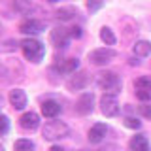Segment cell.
<instances>
[{
    "mask_svg": "<svg viewBox=\"0 0 151 151\" xmlns=\"http://www.w3.org/2000/svg\"><path fill=\"white\" fill-rule=\"evenodd\" d=\"M60 111H63V108H60V104L55 102V100H45L44 104H42V113H44L45 117H49V119L57 117Z\"/></svg>",
    "mask_w": 151,
    "mask_h": 151,
    "instance_id": "cell-16",
    "label": "cell"
},
{
    "mask_svg": "<svg viewBox=\"0 0 151 151\" xmlns=\"http://www.w3.org/2000/svg\"><path fill=\"white\" fill-rule=\"evenodd\" d=\"M115 57H117V53L113 49H110V47H98V49H93L89 53V63L94 66H106Z\"/></svg>",
    "mask_w": 151,
    "mask_h": 151,
    "instance_id": "cell-4",
    "label": "cell"
},
{
    "mask_svg": "<svg viewBox=\"0 0 151 151\" xmlns=\"http://www.w3.org/2000/svg\"><path fill=\"white\" fill-rule=\"evenodd\" d=\"M21 51H23V55H25L27 60L38 64L45 55V45L42 44L40 40H36V38H25V40L21 42Z\"/></svg>",
    "mask_w": 151,
    "mask_h": 151,
    "instance_id": "cell-1",
    "label": "cell"
},
{
    "mask_svg": "<svg viewBox=\"0 0 151 151\" xmlns=\"http://www.w3.org/2000/svg\"><path fill=\"white\" fill-rule=\"evenodd\" d=\"M94 108V94L93 93H83L76 102V113L79 115H89Z\"/></svg>",
    "mask_w": 151,
    "mask_h": 151,
    "instance_id": "cell-9",
    "label": "cell"
},
{
    "mask_svg": "<svg viewBox=\"0 0 151 151\" xmlns=\"http://www.w3.org/2000/svg\"><path fill=\"white\" fill-rule=\"evenodd\" d=\"M19 125H21L25 130H36L38 127H40V115H38L36 111H27V113L21 115Z\"/></svg>",
    "mask_w": 151,
    "mask_h": 151,
    "instance_id": "cell-11",
    "label": "cell"
},
{
    "mask_svg": "<svg viewBox=\"0 0 151 151\" xmlns=\"http://www.w3.org/2000/svg\"><path fill=\"white\" fill-rule=\"evenodd\" d=\"M125 127H127V129H134V130H138L140 127H142V121H138L136 117H127V119H125Z\"/></svg>",
    "mask_w": 151,
    "mask_h": 151,
    "instance_id": "cell-24",
    "label": "cell"
},
{
    "mask_svg": "<svg viewBox=\"0 0 151 151\" xmlns=\"http://www.w3.org/2000/svg\"><path fill=\"white\" fill-rule=\"evenodd\" d=\"M8 130H9V119H8V115L0 113V136H4Z\"/></svg>",
    "mask_w": 151,
    "mask_h": 151,
    "instance_id": "cell-22",
    "label": "cell"
},
{
    "mask_svg": "<svg viewBox=\"0 0 151 151\" xmlns=\"http://www.w3.org/2000/svg\"><path fill=\"white\" fill-rule=\"evenodd\" d=\"M100 40L106 45H115L117 38H115V34H113V30H111L110 27H102L100 28Z\"/></svg>",
    "mask_w": 151,
    "mask_h": 151,
    "instance_id": "cell-19",
    "label": "cell"
},
{
    "mask_svg": "<svg viewBox=\"0 0 151 151\" xmlns=\"http://www.w3.org/2000/svg\"><path fill=\"white\" fill-rule=\"evenodd\" d=\"M4 76H8V72H6V68L0 64V78H4Z\"/></svg>",
    "mask_w": 151,
    "mask_h": 151,
    "instance_id": "cell-28",
    "label": "cell"
},
{
    "mask_svg": "<svg viewBox=\"0 0 151 151\" xmlns=\"http://www.w3.org/2000/svg\"><path fill=\"white\" fill-rule=\"evenodd\" d=\"M81 34H83L81 27H72V28H70V36H72V38H81Z\"/></svg>",
    "mask_w": 151,
    "mask_h": 151,
    "instance_id": "cell-26",
    "label": "cell"
},
{
    "mask_svg": "<svg viewBox=\"0 0 151 151\" xmlns=\"http://www.w3.org/2000/svg\"><path fill=\"white\" fill-rule=\"evenodd\" d=\"M79 68V60L78 59H63L60 63H57V70L63 74H74Z\"/></svg>",
    "mask_w": 151,
    "mask_h": 151,
    "instance_id": "cell-15",
    "label": "cell"
},
{
    "mask_svg": "<svg viewBox=\"0 0 151 151\" xmlns=\"http://www.w3.org/2000/svg\"><path fill=\"white\" fill-rule=\"evenodd\" d=\"M134 89H136V96H138L142 102L151 100V78H147V76L138 78L134 81Z\"/></svg>",
    "mask_w": 151,
    "mask_h": 151,
    "instance_id": "cell-8",
    "label": "cell"
},
{
    "mask_svg": "<svg viewBox=\"0 0 151 151\" xmlns=\"http://www.w3.org/2000/svg\"><path fill=\"white\" fill-rule=\"evenodd\" d=\"M132 51H134L136 57H147V55H151V42L138 40L134 45H132Z\"/></svg>",
    "mask_w": 151,
    "mask_h": 151,
    "instance_id": "cell-18",
    "label": "cell"
},
{
    "mask_svg": "<svg viewBox=\"0 0 151 151\" xmlns=\"http://www.w3.org/2000/svg\"><path fill=\"white\" fill-rule=\"evenodd\" d=\"M138 111L145 117V119H151V104H142L138 108Z\"/></svg>",
    "mask_w": 151,
    "mask_h": 151,
    "instance_id": "cell-25",
    "label": "cell"
},
{
    "mask_svg": "<svg viewBox=\"0 0 151 151\" xmlns=\"http://www.w3.org/2000/svg\"><path fill=\"white\" fill-rule=\"evenodd\" d=\"M70 28H64V27H55L53 30L49 32V42L53 44L57 49H64L68 47L70 44Z\"/></svg>",
    "mask_w": 151,
    "mask_h": 151,
    "instance_id": "cell-5",
    "label": "cell"
},
{
    "mask_svg": "<svg viewBox=\"0 0 151 151\" xmlns=\"http://www.w3.org/2000/svg\"><path fill=\"white\" fill-rule=\"evenodd\" d=\"M76 15H78V9L74 6H63L55 12V17L59 19V21H70V19H74Z\"/></svg>",
    "mask_w": 151,
    "mask_h": 151,
    "instance_id": "cell-17",
    "label": "cell"
},
{
    "mask_svg": "<svg viewBox=\"0 0 151 151\" xmlns=\"http://www.w3.org/2000/svg\"><path fill=\"white\" fill-rule=\"evenodd\" d=\"M68 134H70V127L63 121H49V123H45L44 129H42V136H44L47 142L66 138Z\"/></svg>",
    "mask_w": 151,
    "mask_h": 151,
    "instance_id": "cell-3",
    "label": "cell"
},
{
    "mask_svg": "<svg viewBox=\"0 0 151 151\" xmlns=\"http://www.w3.org/2000/svg\"><path fill=\"white\" fill-rule=\"evenodd\" d=\"M13 149L15 151H36V145H34V142L21 138V140H17L15 144H13Z\"/></svg>",
    "mask_w": 151,
    "mask_h": 151,
    "instance_id": "cell-21",
    "label": "cell"
},
{
    "mask_svg": "<svg viewBox=\"0 0 151 151\" xmlns=\"http://www.w3.org/2000/svg\"><path fill=\"white\" fill-rule=\"evenodd\" d=\"M9 104H12L13 110H23V108L27 106V94L25 91H21V89H13V91H9Z\"/></svg>",
    "mask_w": 151,
    "mask_h": 151,
    "instance_id": "cell-13",
    "label": "cell"
},
{
    "mask_svg": "<svg viewBox=\"0 0 151 151\" xmlns=\"http://www.w3.org/2000/svg\"><path fill=\"white\" fill-rule=\"evenodd\" d=\"M96 83L104 91V94H113V96L117 93H121V87H123L121 78L115 72H100L96 78Z\"/></svg>",
    "mask_w": 151,
    "mask_h": 151,
    "instance_id": "cell-2",
    "label": "cell"
},
{
    "mask_svg": "<svg viewBox=\"0 0 151 151\" xmlns=\"http://www.w3.org/2000/svg\"><path fill=\"white\" fill-rule=\"evenodd\" d=\"M0 151H4V147H2V145H0Z\"/></svg>",
    "mask_w": 151,
    "mask_h": 151,
    "instance_id": "cell-32",
    "label": "cell"
},
{
    "mask_svg": "<svg viewBox=\"0 0 151 151\" xmlns=\"http://www.w3.org/2000/svg\"><path fill=\"white\" fill-rule=\"evenodd\" d=\"M44 30H45L44 21H38V19H27V21H23L19 25V32H23L27 36H36Z\"/></svg>",
    "mask_w": 151,
    "mask_h": 151,
    "instance_id": "cell-10",
    "label": "cell"
},
{
    "mask_svg": "<svg viewBox=\"0 0 151 151\" xmlns=\"http://www.w3.org/2000/svg\"><path fill=\"white\" fill-rule=\"evenodd\" d=\"M130 149L132 151H151V145H149V140L145 138L144 134H136L132 136L130 142H129Z\"/></svg>",
    "mask_w": 151,
    "mask_h": 151,
    "instance_id": "cell-14",
    "label": "cell"
},
{
    "mask_svg": "<svg viewBox=\"0 0 151 151\" xmlns=\"http://www.w3.org/2000/svg\"><path fill=\"white\" fill-rule=\"evenodd\" d=\"M104 6V0H87V9L91 13H94V12H98Z\"/></svg>",
    "mask_w": 151,
    "mask_h": 151,
    "instance_id": "cell-23",
    "label": "cell"
},
{
    "mask_svg": "<svg viewBox=\"0 0 151 151\" xmlns=\"http://www.w3.org/2000/svg\"><path fill=\"white\" fill-rule=\"evenodd\" d=\"M0 108H2V94H0Z\"/></svg>",
    "mask_w": 151,
    "mask_h": 151,
    "instance_id": "cell-30",
    "label": "cell"
},
{
    "mask_svg": "<svg viewBox=\"0 0 151 151\" xmlns=\"http://www.w3.org/2000/svg\"><path fill=\"white\" fill-rule=\"evenodd\" d=\"M100 111L106 117H115L119 113V102L113 94H104L100 98Z\"/></svg>",
    "mask_w": 151,
    "mask_h": 151,
    "instance_id": "cell-7",
    "label": "cell"
},
{
    "mask_svg": "<svg viewBox=\"0 0 151 151\" xmlns=\"http://www.w3.org/2000/svg\"><path fill=\"white\" fill-rule=\"evenodd\" d=\"M13 9L17 13H21V15H27L32 9V2L30 0H13Z\"/></svg>",
    "mask_w": 151,
    "mask_h": 151,
    "instance_id": "cell-20",
    "label": "cell"
},
{
    "mask_svg": "<svg viewBox=\"0 0 151 151\" xmlns=\"http://www.w3.org/2000/svg\"><path fill=\"white\" fill-rule=\"evenodd\" d=\"M49 151H64V149L60 147V145H51V147H49Z\"/></svg>",
    "mask_w": 151,
    "mask_h": 151,
    "instance_id": "cell-27",
    "label": "cell"
},
{
    "mask_svg": "<svg viewBox=\"0 0 151 151\" xmlns=\"http://www.w3.org/2000/svg\"><path fill=\"white\" fill-rule=\"evenodd\" d=\"M106 132H108V127L104 125V123H96V125H93L91 129H89L87 138H89L91 144H100L104 140V136H106Z\"/></svg>",
    "mask_w": 151,
    "mask_h": 151,
    "instance_id": "cell-12",
    "label": "cell"
},
{
    "mask_svg": "<svg viewBox=\"0 0 151 151\" xmlns=\"http://www.w3.org/2000/svg\"><path fill=\"white\" fill-rule=\"evenodd\" d=\"M89 81H91V78H89V74L85 72V70H79V72H74L72 76H70V79L66 81V89L68 91H83L85 87L89 85Z\"/></svg>",
    "mask_w": 151,
    "mask_h": 151,
    "instance_id": "cell-6",
    "label": "cell"
},
{
    "mask_svg": "<svg viewBox=\"0 0 151 151\" xmlns=\"http://www.w3.org/2000/svg\"><path fill=\"white\" fill-rule=\"evenodd\" d=\"M81 151H85V149H81ZM98 151H106V149H98Z\"/></svg>",
    "mask_w": 151,
    "mask_h": 151,
    "instance_id": "cell-31",
    "label": "cell"
},
{
    "mask_svg": "<svg viewBox=\"0 0 151 151\" xmlns=\"http://www.w3.org/2000/svg\"><path fill=\"white\" fill-rule=\"evenodd\" d=\"M47 2H51V4H57V2H59V0H47Z\"/></svg>",
    "mask_w": 151,
    "mask_h": 151,
    "instance_id": "cell-29",
    "label": "cell"
}]
</instances>
